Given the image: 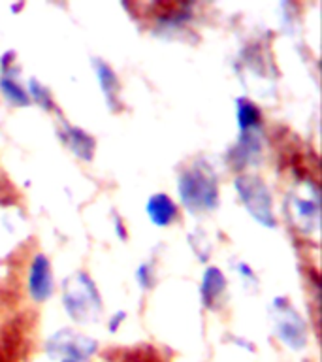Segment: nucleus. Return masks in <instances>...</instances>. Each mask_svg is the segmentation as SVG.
Returning a JSON list of instances; mask_svg holds the SVG:
<instances>
[{
    "instance_id": "obj_3",
    "label": "nucleus",
    "mask_w": 322,
    "mask_h": 362,
    "mask_svg": "<svg viewBox=\"0 0 322 362\" xmlns=\"http://www.w3.org/2000/svg\"><path fill=\"white\" fill-rule=\"evenodd\" d=\"M198 180V194H202V204H205V206H213L215 202V189L211 183H202L203 177L200 180V177H196ZM186 187H192V181L191 180H183V183H181V192H183V198H185V202H191L194 200V191L192 189H186Z\"/></svg>"
},
{
    "instance_id": "obj_1",
    "label": "nucleus",
    "mask_w": 322,
    "mask_h": 362,
    "mask_svg": "<svg viewBox=\"0 0 322 362\" xmlns=\"http://www.w3.org/2000/svg\"><path fill=\"white\" fill-rule=\"evenodd\" d=\"M30 293L36 300H44L51 293L49 266L44 257L34 260L32 270H30Z\"/></svg>"
},
{
    "instance_id": "obj_5",
    "label": "nucleus",
    "mask_w": 322,
    "mask_h": 362,
    "mask_svg": "<svg viewBox=\"0 0 322 362\" xmlns=\"http://www.w3.org/2000/svg\"><path fill=\"white\" fill-rule=\"evenodd\" d=\"M239 119H242V127H251V124L258 123V110L253 104H243L239 106Z\"/></svg>"
},
{
    "instance_id": "obj_2",
    "label": "nucleus",
    "mask_w": 322,
    "mask_h": 362,
    "mask_svg": "<svg viewBox=\"0 0 322 362\" xmlns=\"http://www.w3.org/2000/svg\"><path fill=\"white\" fill-rule=\"evenodd\" d=\"M147 209H149V215H151L153 223L160 226L168 225L175 215L174 204L169 202V198H166L164 194L153 197L151 202H149V208Z\"/></svg>"
},
{
    "instance_id": "obj_4",
    "label": "nucleus",
    "mask_w": 322,
    "mask_h": 362,
    "mask_svg": "<svg viewBox=\"0 0 322 362\" xmlns=\"http://www.w3.org/2000/svg\"><path fill=\"white\" fill-rule=\"evenodd\" d=\"M220 279H222V276H220L217 270H209L208 274H205V279H203L202 287V294L203 298H205V304H211V300L219 296L220 288H215V285H217V281H220ZM219 285H225V283H219ZM219 285H217V287H219Z\"/></svg>"
}]
</instances>
